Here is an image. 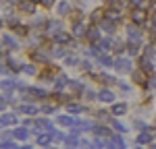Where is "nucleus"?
<instances>
[{"label": "nucleus", "instance_id": "27", "mask_svg": "<svg viewBox=\"0 0 156 149\" xmlns=\"http://www.w3.org/2000/svg\"><path fill=\"white\" fill-rule=\"evenodd\" d=\"M67 108H69V112H75V114H77V112H81V110H83V108H81V106H77V104H69Z\"/></svg>", "mask_w": 156, "mask_h": 149}, {"label": "nucleus", "instance_id": "29", "mask_svg": "<svg viewBox=\"0 0 156 149\" xmlns=\"http://www.w3.org/2000/svg\"><path fill=\"white\" fill-rule=\"evenodd\" d=\"M9 66H11V71H19V64L15 60H9Z\"/></svg>", "mask_w": 156, "mask_h": 149}, {"label": "nucleus", "instance_id": "7", "mask_svg": "<svg viewBox=\"0 0 156 149\" xmlns=\"http://www.w3.org/2000/svg\"><path fill=\"white\" fill-rule=\"evenodd\" d=\"M87 29H90V27H85L81 21H75V23H73V33H75V35H85Z\"/></svg>", "mask_w": 156, "mask_h": 149}, {"label": "nucleus", "instance_id": "13", "mask_svg": "<svg viewBox=\"0 0 156 149\" xmlns=\"http://www.w3.org/2000/svg\"><path fill=\"white\" fill-rule=\"evenodd\" d=\"M12 31H15V33H17V35H21V37H25V35H29V27H27V25H15V27H12Z\"/></svg>", "mask_w": 156, "mask_h": 149}, {"label": "nucleus", "instance_id": "1", "mask_svg": "<svg viewBox=\"0 0 156 149\" xmlns=\"http://www.w3.org/2000/svg\"><path fill=\"white\" fill-rule=\"evenodd\" d=\"M129 17H131L133 25H144L148 21V11H144V8H131Z\"/></svg>", "mask_w": 156, "mask_h": 149}, {"label": "nucleus", "instance_id": "30", "mask_svg": "<svg viewBox=\"0 0 156 149\" xmlns=\"http://www.w3.org/2000/svg\"><path fill=\"white\" fill-rule=\"evenodd\" d=\"M44 23H46L44 19H36V21H34V27H44Z\"/></svg>", "mask_w": 156, "mask_h": 149}, {"label": "nucleus", "instance_id": "24", "mask_svg": "<svg viewBox=\"0 0 156 149\" xmlns=\"http://www.w3.org/2000/svg\"><path fill=\"white\" fill-rule=\"evenodd\" d=\"M15 137H17V139H25V137H27V131H25V128H17V131H15Z\"/></svg>", "mask_w": 156, "mask_h": 149}, {"label": "nucleus", "instance_id": "31", "mask_svg": "<svg viewBox=\"0 0 156 149\" xmlns=\"http://www.w3.org/2000/svg\"><path fill=\"white\" fill-rule=\"evenodd\" d=\"M102 48L106 50V52L110 50V39H102Z\"/></svg>", "mask_w": 156, "mask_h": 149}, {"label": "nucleus", "instance_id": "11", "mask_svg": "<svg viewBox=\"0 0 156 149\" xmlns=\"http://www.w3.org/2000/svg\"><path fill=\"white\" fill-rule=\"evenodd\" d=\"M54 41H56V44H67V41H71V33H67V31H58V33L54 35Z\"/></svg>", "mask_w": 156, "mask_h": 149}, {"label": "nucleus", "instance_id": "16", "mask_svg": "<svg viewBox=\"0 0 156 149\" xmlns=\"http://www.w3.org/2000/svg\"><path fill=\"white\" fill-rule=\"evenodd\" d=\"M31 58H34V60H37V62H50V58L44 54V52H36V50L31 52Z\"/></svg>", "mask_w": 156, "mask_h": 149}, {"label": "nucleus", "instance_id": "6", "mask_svg": "<svg viewBox=\"0 0 156 149\" xmlns=\"http://www.w3.org/2000/svg\"><path fill=\"white\" fill-rule=\"evenodd\" d=\"M58 29H60V23L56 21V19H52V21H48V25H46V35H56L58 33Z\"/></svg>", "mask_w": 156, "mask_h": 149}, {"label": "nucleus", "instance_id": "19", "mask_svg": "<svg viewBox=\"0 0 156 149\" xmlns=\"http://www.w3.org/2000/svg\"><path fill=\"white\" fill-rule=\"evenodd\" d=\"M127 50H129L131 56H135V54L140 52V44H131V41H127Z\"/></svg>", "mask_w": 156, "mask_h": 149}, {"label": "nucleus", "instance_id": "12", "mask_svg": "<svg viewBox=\"0 0 156 149\" xmlns=\"http://www.w3.org/2000/svg\"><path fill=\"white\" fill-rule=\"evenodd\" d=\"M98 98H100V101H106V104H110V101L115 99V95H112V91H108V89H102V91L98 93Z\"/></svg>", "mask_w": 156, "mask_h": 149}, {"label": "nucleus", "instance_id": "3", "mask_svg": "<svg viewBox=\"0 0 156 149\" xmlns=\"http://www.w3.org/2000/svg\"><path fill=\"white\" fill-rule=\"evenodd\" d=\"M19 11L27 12V15H34L36 12V2L34 0H19Z\"/></svg>", "mask_w": 156, "mask_h": 149}, {"label": "nucleus", "instance_id": "17", "mask_svg": "<svg viewBox=\"0 0 156 149\" xmlns=\"http://www.w3.org/2000/svg\"><path fill=\"white\" fill-rule=\"evenodd\" d=\"M50 54L56 56V58H62V56H65V50L60 48V46H52V48H50Z\"/></svg>", "mask_w": 156, "mask_h": 149}, {"label": "nucleus", "instance_id": "8", "mask_svg": "<svg viewBox=\"0 0 156 149\" xmlns=\"http://www.w3.org/2000/svg\"><path fill=\"white\" fill-rule=\"evenodd\" d=\"M110 112H112L115 116H121V114H125V112H127V104H125V101H121V104H112Z\"/></svg>", "mask_w": 156, "mask_h": 149}, {"label": "nucleus", "instance_id": "10", "mask_svg": "<svg viewBox=\"0 0 156 149\" xmlns=\"http://www.w3.org/2000/svg\"><path fill=\"white\" fill-rule=\"evenodd\" d=\"M85 35H87V39H90V41H94V44H96V41H100V31H98V27H90Z\"/></svg>", "mask_w": 156, "mask_h": 149}, {"label": "nucleus", "instance_id": "36", "mask_svg": "<svg viewBox=\"0 0 156 149\" xmlns=\"http://www.w3.org/2000/svg\"><path fill=\"white\" fill-rule=\"evenodd\" d=\"M83 68L85 71H92V62H83Z\"/></svg>", "mask_w": 156, "mask_h": 149}, {"label": "nucleus", "instance_id": "20", "mask_svg": "<svg viewBox=\"0 0 156 149\" xmlns=\"http://www.w3.org/2000/svg\"><path fill=\"white\" fill-rule=\"evenodd\" d=\"M69 85H71V89H73V91H77V93L83 91V83H81V81H71Z\"/></svg>", "mask_w": 156, "mask_h": 149}, {"label": "nucleus", "instance_id": "15", "mask_svg": "<svg viewBox=\"0 0 156 149\" xmlns=\"http://www.w3.org/2000/svg\"><path fill=\"white\" fill-rule=\"evenodd\" d=\"M2 44H4V48H12V50H17V44H15V39H12L9 33H4V35H2Z\"/></svg>", "mask_w": 156, "mask_h": 149}, {"label": "nucleus", "instance_id": "28", "mask_svg": "<svg viewBox=\"0 0 156 149\" xmlns=\"http://www.w3.org/2000/svg\"><path fill=\"white\" fill-rule=\"evenodd\" d=\"M48 141H50V137H48V135H40V137H37V143H42V145H46Z\"/></svg>", "mask_w": 156, "mask_h": 149}, {"label": "nucleus", "instance_id": "21", "mask_svg": "<svg viewBox=\"0 0 156 149\" xmlns=\"http://www.w3.org/2000/svg\"><path fill=\"white\" fill-rule=\"evenodd\" d=\"M19 110H21V112H25V114H36V112H37V108H36V106H25V104H23V106H21Z\"/></svg>", "mask_w": 156, "mask_h": 149}, {"label": "nucleus", "instance_id": "14", "mask_svg": "<svg viewBox=\"0 0 156 149\" xmlns=\"http://www.w3.org/2000/svg\"><path fill=\"white\" fill-rule=\"evenodd\" d=\"M98 62H100L102 66H108V68L115 66V60H112L110 56H106V54H100V56H98Z\"/></svg>", "mask_w": 156, "mask_h": 149}, {"label": "nucleus", "instance_id": "35", "mask_svg": "<svg viewBox=\"0 0 156 149\" xmlns=\"http://www.w3.org/2000/svg\"><path fill=\"white\" fill-rule=\"evenodd\" d=\"M148 83H150V85H148V87H152V89H156V77H152V79H150Z\"/></svg>", "mask_w": 156, "mask_h": 149}, {"label": "nucleus", "instance_id": "2", "mask_svg": "<svg viewBox=\"0 0 156 149\" xmlns=\"http://www.w3.org/2000/svg\"><path fill=\"white\" fill-rule=\"evenodd\" d=\"M127 41L142 46V31L135 29V25H127Z\"/></svg>", "mask_w": 156, "mask_h": 149}, {"label": "nucleus", "instance_id": "22", "mask_svg": "<svg viewBox=\"0 0 156 149\" xmlns=\"http://www.w3.org/2000/svg\"><path fill=\"white\" fill-rule=\"evenodd\" d=\"M58 124H62V126H71L73 118H69V116H58Z\"/></svg>", "mask_w": 156, "mask_h": 149}, {"label": "nucleus", "instance_id": "23", "mask_svg": "<svg viewBox=\"0 0 156 149\" xmlns=\"http://www.w3.org/2000/svg\"><path fill=\"white\" fill-rule=\"evenodd\" d=\"M150 141H152V137H150V135H146V133L137 137V143H150Z\"/></svg>", "mask_w": 156, "mask_h": 149}, {"label": "nucleus", "instance_id": "18", "mask_svg": "<svg viewBox=\"0 0 156 149\" xmlns=\"http://www.w3.org/2000/svg\"><path fill=\"white\" fill-rule=\"evenodd\" d=\"M67 83H71V81H67V77H65V74H60V77H56V83H54V85H56V89H62Z\"/></svg>", "mask_w": 156, "mask_h": 149}, {"label": "nucleus", "instance_id": "32", "mask_svg": "<svg viewBox=\"0 0 156 149\" xmlns=\"http://www.w3.org/2000/svg\"><path fill=\"white\" fill-rule=\"evenodd\" d=\"M40 2H42V4H44V6H46V8H50V6H52V4H54V0H40Z\"/></svg>", "mask_w": 156, "mask_h": 149}, {"label": "nucleus", "instance_id": "37", "mask_svg": "<svg viewBox=\"0 0 156 149\" xmlns=\"http://www.w3.org/2000/svg\"><path fill=\"white\" fill-rule=\"evenodd\" d=\"M25 149H31V147H25Z\"/></svg>", "mask_w": 156, "mask_h": 149}, {"label": "nucleus", "instance_id": "9", "mask_svg": "<svg viewBox=\"0 0 156 149\" xmlns=\"http://www.w3.org/2000/svg\"><path fill=\"white\" fill-rule=\"evenodd\" d=\"M115 21H110V19H102V23H100V29H104V31H108V33H115Z\"/></svg>", "mask_w": 156, "mask_h": 149}, {"label": "nucleus", "instance_id": "25", "mask_svg": "<svg viewBox=\"0 0 156 149\" xmlns=\"http://www.w3.org/2000/svg\"><path fill=\"white\" fill-rule=\"evenodd\" d=\"M67 11H69V4H67V2H60L58 4V12L60 15H67Z\"/></svg>", "mask_w": 156, "mask_h": 149}, {"label": "nucleus", "instance_id": "5", "mask_svg": "<svg viewBox=\"0 0 156 149\" xmlns=\"http://www.w3.org/2000/svg\"><path fill=\"white\" fill-rule=\"evenodd\" d=\"M140 71L152 74L154 73V62L150 60V58H146V56H142V58H140Z\"/></svg>", "mask_w": 156, "mask_h": 149}, {"label": "nucleus", "instance_id": "33", "mask_svg": "<svg viewBox=\"0 0 156 149\" xmlns=\"http://www.w3.org/2000/svg\"><path fill=\"white\" fill-rule=\"evenodd\" d=\"M77 58H75V56H69V58H67V64H77Z\"/></svg>", "mask_w": 156, "mask_h": 149}, {"label": "nucleus", "instance_id": "26", "mask_svg": "<svg viewBox=\"0 0 156 149\" xmlns=\"http://www.w3.org/2000/svg\"><path fill=\"white\" fill-rule=\"evenodd\" d=\"M23 73H27V74H36V68H34L31 64H23Z\"/></svg>", "mask_w": 156, "mask_h": 149}, {"label": "nucleus", "instance_id": "4", "mask_svg": "<svg viewBox=\"0 0 156 149\" xmlns=\"http://www.w3.org/2000/svg\"><path fill=\"white\" fill-rule=\"evenodd\" d=\"M115 68H117L119 73H129V71H131V62L127 60V58H117V60H115Z\"/></svg>", "mask_w": 156, "mask_h": 149}, {"label": "nucleus", "instance_id": "34", "mask_svg": "<svg viewBox=\"0 0 156 149\" xmlns=\"http://www.w3.org/2000/svg\"><path fill=\"white\" fill-rule=\"evenodd\" d=\"M42 112H46V114H50V112H54V108H52V106H44V108H42Z\"/></svg>", "mask_w": 156, "mask_h": 149}]
</instances>
